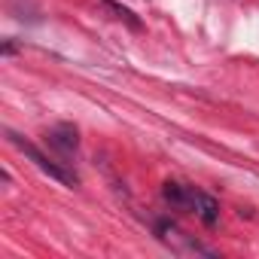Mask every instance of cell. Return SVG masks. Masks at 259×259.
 I'll use <instances>...</instances> for the list:
<instances>
[{
    "mask_svg": "<svg viewBox=\"0 0 259 259\" xmlns=\"http://www.w3.org/2000/svg\"><path fill=\"white\" fill-rule=\"evenodd\" d=\"M7 138H10V144H13V147L22 153V156H28V159H31V162H34V165H37L43 174H49L52 180H58V183H64V186H76V183H79V177H76V174H73V171H70L64 162H55V159H49V156H46L40 147H34V144H31V141H25L22 135H16V132H7Z\"/></svg>",
    "mask_w": 259,
    "mask_h": 259,
    "instance_id": "obj_1",
    "label": "cell"
},
{
    "mask_svg": "<svg viewBox=\"0 0 259 259\" xmlns=\"http://www.w3.org/2000/svg\"><path fill=\"white\" fill-rule=\"evenodd\" d=\"M46 144H49L61 159H67V156H73L76 147H79V132H76L70 122H61V125H55L52 132L46 135Z\"/></svg>",
    "mask_w": 259,
    "mask_h": 259,
    "instance_id": "obj_2",
    "label": "cell"
},
{
    "mask_svg": "<svg viewBox=\"0 0 259 259\" xmlns=\"http://www.w3.org/2000/svg\"><path fill=\"white\" fill-rule=\"evenodd\" d=\"M162 195L171 207L177 210H192V198H195V186H186V183H177V180H168L162 186Z\"/></svg>",
    "mask_w": 259,
    "mask_h": 259,
    "instance_id": "obj_3",
    "label": "cell"
},
{
    "mask_svg": "<svg viewBox=\"0 0 259 259\" xmlns=\"http://www.w3.org/2000/svg\"><path fill=\"white\" fill-rule=\"evenodd\" d=\"M192 213L204 223V226H217L220 220V201L201 189H195V198H192Z\"/></svg>",
    "mask_w": 259,
    "mask_h": 259,
    "instance_id": "obj_4",
    "label": "cell"
},
{
    "mask_svg": "<svg viewBox=\"0 0 259 259\" xmlns=\"http://www.w3.org/2000/svg\"><path fill=\"white\" fill-rule=\"evenodd\" d=\"M101 4H104L110 13H116V19H119V22H125V25L132 28V31H141V28H144V25H141V19H138L132 10H125L122 4H116V0H101Z\"/></svg>",
    "mask_w": 259,
    "mask_h": 259,
    "instance_id": "obj_5",
    "label": "cell"
}]
</instances>
